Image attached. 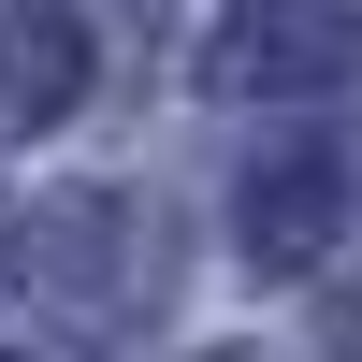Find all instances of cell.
Here are the masks:
<instances>
[{"instance_id": "1", "label": "cell", "mask_w": 362, "mask_h": 362, "mask_svg": "<svg viewBox=\"0 0 362 362\" xmlns=\"http://www.w3.org/2000/svg\"><path fill=\"white\" fill-rule=\"evenodd\" d=\"M247 232H261V261H305L319 232H334V174H261V203H247Z\"/></svg>"}]
</instances>
